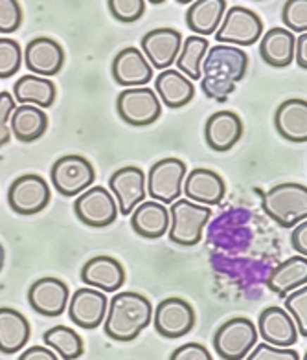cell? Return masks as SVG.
Returning a JSON list of instances; mask_svg holds the SVG:
<instances>
[{
    "mask_svg": "<svg viewBox=\"0 0 307 360\" xmlns=\"http://www.w3.org/2000/svg\"><path fill=\"white\" fill-rule=\"evenodd\" d=\"M249 70V56L230 44L210 46L201 65V89L210 100L223 101L236 90Z\"/></svg>",
    "mask_w": 307,
    "mask_h": 360,
    "instance_id": "cell-1",
    "label": "cell"
},
{
    "mask_svg": "<svg viewBox=\"0 0 307 360\" xmlns=\"http://www.w3.org/2000/svg\"><path fill=\"white\" fill-rule=\"evenodd\" d=\"M153 320L151 302L138 292H118L109 302L104 331L116 342H132Z\"/></svg>",
    "mask_w": 307,
    "mask_h": 360,
    "instance_id": "cell-2",
    "label": "cell"
},
{
    "mask_svg": "<svg viewBox=\"0 0 307 360\" xmlns=\"http://www.w3.org/2000/svg\"><path fill=\"white\" fill-rule=\"evenodd\" d=\"M261 206L280 226H296L307 219V188L298 182H282L263 195Z\"/></svg>",
    "mask_w": 307,
    "mask_h": 360,
    "instance_id": "cell-3",
    "label": "cell"
},
{
    "mask_svg": "<svg viewBox=\"0 0 307 360\" xmlns=\"http://www.w3.org/2000/svg\"><path fill=\"white\" fill-rule=\"evenodd\" d=\"M212 217V210L188 199H177L170 208V241L180 247H195Z\"/></svg>",
    "mask_w": 307,
    "mask_h": 360,
    "instance_id": "cell-4",
    "label": "cell"
},
{
    "mask_svg": "<svg viewBox=\"0 0 307 360\" xmlns=\"http://www.w3.org/2000/svg\"><path fill=\"white\" fill-rule=\"evenodd\" d=\"M263 34V20L245 6H232L223 17L221 26L215 32L219 44L230 46H252Z\"/></svg>",
    "mask_w": 307,
    "mask_h": 360,
    "instance_id": "cell-5",
    "label": "cell"
},
{
    "mask_svg": "<svg viewBox=\"0 0 307 360\" xmlns=\"http://www.w3.org/2000/svg\"><path fill=\"white\" fill-rule=\"evenodd\" d=\"M258 342V329L252 320L236 316L223 323L213 335V349L225 360H242Z\"/></svg>",
    "mask_w": 307,
    "mask_h": 360,
    "instance_id": "cell-6",
    "label": "cell"
},
{
    "mask_svg": "<svg viewBox=\"0 0 307 360\" xmlns=\"http://www.w3.org/2000/svg\"><path fill=\"white\" fill-rule=\"evenodd\" d=\"M50 179L59 195L74 197L94 184L96 171L89 158L81 157V155H66L54 162L52 169H50Z\"/></svg>",
    "mask_w": 307,
    "mask_h": 360,
    "instance_id": "cell-7",
    "label": "cell"
},
{
    "mask_svg": "<svg viewBox=\"0 0 307 360\" xmlns=\"http://www.w3.org/2000/svg\"><path fill=\"white\" fill-rule=\"evenodd\" d=\"M118 116L132 127H146L161 118L162 103L155 90L149 86L125 89L116 100Z\"/></svg>",
    "mask_w": 307,
    "mask_h": 360,
    "instance_id": "cell-8",
    "label": "cell"
},
{
    "mask_svg": "<svg viewBox=\"0 0 307 360\" xmlns=\"http://www.w3.org/2000/svg\"><path fill=\"white\" fill-rule=\"evenodd\" d=\"M188 167L179 158H162L153 164L147 173V193L153 200L162 204L175 202L182 193V182Z\"/></svg>",
    "mask_w": 307,
    "mask_h": 360,
    "instance_id": "cell-9",
    "label": "cell"
},
{
    "mask_svg": "<svg viewBox=\"0 0 307 360\" xmlns=\"http://www.w3.org/2000/svg\"><path fill=\"white\" fill-rule=\"evenodd\" d=\"M74 214L81 223L90 228H105L118 217V204L111 191L104 186H90L89 190L77 195Z\"/></svg>",
    "mask_w": 307,
    "mask_h": 360,
    "instance_id": "cell-10",
    "label": "cell"
},
{
    "mask_svg": "<svg viewBox=\"0 0 307 360\" xmlns=\"http://www.w3.org/2000/svg\"><path fill=\"white\" fill-rule=\"evenodd\" d=\"M50 202V186L41 175L28 173L11 182L8 190V204L15 214L35 215Z\"/></svg>",
    "mask_w": 307,
    "mask_h": 360,
    "instance_id": "cell-11",
    "label": "cell"
},
{
    "mask_svg": "<svg viewBox=\"0 0 307 360\" xmlns=\"http://www.w3.org/2000/svg\"><path fill=\"white\" fill-rule=\"evenodd\" d=\"M153 322L164 338H182L194 329L195 311L186 300L165 298L153 311Z\"/></svg>",
    "mask_w": 307,
    "mask_h": 360,
    "instance_id": "cell-12",
    "label": "cell"
},
{
    "mask_svg": "<svg viewBox=\"0 0 307 360\" xmlns=\"http://www.w3.org/2000/svg\"><path fill=\"white\" fill-rule=\"evenodd\" d=\"M118 210L122 215H131L132 210L146 199V173L138 166H123L116 169L109 179Z\"/></svg>",
    "mask_w": 307,
    "mask_h": 360,
    "instance_id": "cell-13",
    "label": "cell"
},
{
    "mask_svg": "<svg viewBox=\"0 0 307 360\" xmlns=\"http://www.w3.org/2000/svg\"><path fill=\"white\" fill-rule=\"evenodd\" d=\"M70 300V290L59 278H41L33 281L28 289V304L35 313L43 316H61Z\"/></svg>",
    "mask_w": 307,
    "mask_h": 360,
    "instance_id": "cell-14",
    "label": "cell"
},
{
    "mask_svg": "<svg viewBox=\"0 0 307 360\" xmlns=\"http://www.w3.org/2000/svg\"><path fill=\"white\" fill-rule=\"evenodd\" d=\"M182 46V35L173 28H156L147 32L140 41V52L151 63V68L168 70L177 61Z\"/></svg>",
    "mask_w": 307,
    "mask_h": 360,
    "instance_id": "cell-15",
    "label": "cell"
},
{
    "mask_svg": "<svg viewBox=\"0 0 307 360\" xmlns=\"http://www.w3.org/2000/svg\"><path fill=\"white\" fill-rule=\"evenodd\" d=\"M24 65L33 76L52 77L65 65V52L56 39L35 37L24 48Z\"/></svg>",
    "mask_w": 307,
    "mask_h": 360,
    "instance_id": "cell-16",
    "label": "cell"
},
{
    "mask_svg": "<svg viewBox=\"0 0 307 360\" xmlns=\"http://www.w3.org/2000/svg\"><path fill=\"white\" fill-rule=\"evenodd\" d=\"M109 307V300L104 290L94 287H83L74 292L68 300V316L77 327L83 329H96L101 326Z\"/></svg>",
    "mask_w": 307,
    "mask_h": 360,
    "instance_id": "cell-17",
    "label": "cell"
},
{
    "mask_svg": "<svg viewBox=\"0 0 307 360\" xmlns=\"http://www.w3.org/2000/svg\"><path fill=\"white\" fill-rule=\"evenodd\" d=\"M114 81L127 89L146 86L153 79V68L140 52V48L127 46L116 53L113 61Z\"/></svg>",
    "mask_w": 307,
    "mask_h": 360,
    "instance_id": "cell-18",
    "label": "cell"
},
{
    "mask_svg": "<svg viewBox=\"0 0 307 360\" xmlns=\"http://www.w3.org/2000/svg\"><path fill=\"white\" fill-rule=\"evenodd\" d=\"M184 195L188 200L203 206H215L225 199L227 186L219 173L206 167H195L186 173L184 179Z\"/></svg>",
    "mask_w": 307,
    "mask_h": 360,
    "instance_id": "cell-19",
    "label": "cell"
},
{
    "mask_svg": "<svg viewBox=\"0 0 307 360\" xmlns=\"http://www.w3.org/2000/svg\"><path fill=\"white\" fill-rule=\"evenodd\" d=\"M243 136V122L232 110L213 112L204 125V140L212 151L225 153L236 146Z\"/></svg>",
    "mask_w": 307,
    "mask_h": 360,
    "instance_id": "cell-20",
    "label": "cell"
},
{
    "mask_svg": "<svg viewBox=\"0 0 307 360\" xmlns=\"http://www.w3.org/2000/svg\"><path fill=\"white\" fill-rule=\"evenodd\" d=\"M81 281L104 292H116L125 283V270L113 256H94L81 269Z\"/></svg>",
    "mask_w": 307,
    "mask_h": 360,
    "instance_id": "cell-21",
    "label": "cell"
},
{
    "mask_svg": "<svg viewBox=\"0 0 307 360\" xmlns=\"http://www.w3.org/2000/svg\"><path fill=\"white\" fill-rule=\"evenodd\" d=\"M258 329L267 344L278 347H291L298 340V329L294 320L282 307H267L258 318Z\"/></svg>",
    "mask_w": 307,
    "mask_h": 360,
    "instance_id": "cell-22",
    "label": "cell"
},
{
    "mask_svg": "<svg viewBox=\"0 0 307 360\" xmlns=\"http://www.w3.org/2000/svg\"><path fill=\"white\" fill-rule=\"evenodd\" d=\"M275 127L287 142H307V101L293 98L280 103L275 112Z\"/></svg>",
    "mask_w": 307,
    "mask_h": 360,
    "instance_id": "cell-23",
    "label": "cell"
},
{
    "mask_svg": "<svg viewBox=\"0 0 307 360\" xmlns=\"http://www.w3.org/2000/svg\"><path fill=\"white\" fill-rule=\"evenodd\" d=\"M131 228L140 237L161 239L170 228V210L156 200H144L132 210Z\"/></svg>",
    "mask_w": 307,
    "mask_h": 360,
    "instance_id": "cell-24",
    "label": "cell"
},
{
    "mask_svg": "<svg viewBox=\"0 0 307 360\" xmlns=\"http://www.w3.org/2000/svg\"><path fill=\"white\" fill-rule=\"evenodd\" d=\"M32 337L28 318L11 307H0V353H19Z\"/></svg>",
    "mask_w": 307,
    "mask_h": 360,
    "instance_id": "cell-25",
    "label": "cell"
},
{
    "mask_svg": "<svg viewBox=\"0 0 307 360\" xmlns=\"http://www.w3.org/2000/svg\"><path fill=\"white\" fill-rule=\"evenodd\" d=\"M155 92L165 107L180 109L194 100L195 86L184 74L168 68V70H162L155 79Z\"/></svg>",
    "mask_w": 307,
    "mask_h": 360,
    "instance_id": "cell-26",
    "label": "cell"
},
{
    "mask_svg": "<svg viewBox=\"0 0 307 360\" xmlns=\"http://www.w3.org/2000/svg\"><path fill=\"white\" fill-rule=\"evenodd\" d=\"M227 11V0H197L186 11V26L199 37L215 34Z\"/></svg>",
    "mask_w": 307,
    "mask_h": 360,
    "instance_id": "cell-27",
    "label": "cell"
},
{
    "mask_svg": "<svg viewBox=\"0 0 307 360\" xmlns=\"http://www.w3.org/2000/svg\"><path fill=\"white\" fill-rule=\"evenodd\" d=\"M13 98L20 105H35L39 109H46L56 103L57 89L56 83L48 77L23 76L15 81Z\"/></svg>",
    "mask_w": 307,
    "mask_h": 360,
    "instance_id": "cell-28",
    "label": "cell"
},
{
    "mask_svg": "<svg viewBox=\"0 0 307 360\" xmlns=\"http://www.w3.org/2000/svg\"><path fill=\"white\" fill-rule=\"evenodd\" d=\"M294 34L285 28H270L261 37L260 56L267 65L275 68L289 67L294 59Z\"/></svg>",
    "mask_w": 307,
    "mask_h": 360,
    "instance_id": "cell-29",
    "label": "cell"
},
{
    "mask_svg": "<svg viewBox=\"0 0 307 360\" xmlns=\"http://www.w3.org/2000/svg\"><path fill=\"white\" fill-rule=\"evenodd\" d=\"M10 129L19 142H35L46 133L48 116L35 105H19L11 114Z\"/></svg>",
    "mask_w": 307,
    "mask_h": 360,
    "instance_id": "cell-30",
    "label": "cell"
},
{
    "mask_svg": "<svg viewBox=\"0 0 307 360\" xmlns=\"http://www.w3.org/2000/svg\"><path fill=\"white\" fill-rule=\"evenodd\" d=\"M307 283V259L306 256H294L280 263L267 278V287L280 298Z\"/></svg>",
    "mask_w": 307,
    "mask_h": 360,
    "instance_id": "cell-31",
    "label": "cell"
},
{
    "mask_svg": "<svg viewBox=\"0 0 307 360\" xmlns=\"http://www.w3.org/2000/svg\"><path fill=\"white\" fill-rule=\"evenodd\" d=\"M208 39L189 35L180 46V52L175 61L180 74H184L189 81L201 79V65H203V59L208 52Z\"/></svg>",
    "mask_w": 307,
    "mask_h": 360,
    "instance_id": "cell-32",
    "label": "cell"
},
{
    "mask_svg": "<svg viewBox=\"0 0 307 360\" xmlns=\"http://www.w3.org/2000/svg\"><path fill=\"white\" fill-rule=\"evenodd\" d=\"M43 340L59 359L76 360L83 355V338L66 326H54L43 335Z\"/></svg>",
    "mask_w": 307,
    "mask_h": 360,
    "instance_id": "cell-33",
    "label": "cell"
},
{
    "mask_svg": "<svg viewBox=\"0 0 307 360\" xmlns=\"http://www.w3.org/2000/svg\"><path fill=\"white\" fill-rule=\"evenodd\" d=\"M285 309L296 323L298 335L307 337V285L285 294Z\"/></svg>",
    "mask_w": 307,
    "mask_h": 360,
    "instance_id": "cell-34",
    "label": "cell"
},
{
    "mask_svg": "<svg viewBox=\"0 0 307 360\" xmlns=\"http://www.w3.org/2000/svg\"><path fill=\"white\" fill-rule=\"evenodd\" d=\"M23 63L20 44L10 37H0V79L15 76Z\"/></svg>",
    "mask_w": 307,
    "mask_h": 360,
    "instance_id": "cell-35",
    "label": "cell"
},
{
    "mask_svg": "<svg viewBox=\"0 0 307 360\" xmlns=\"http://www.w3.org/2000/svg\"><path fill=\"white\" fill-rule=\"evenodd\" d=\"M282 20L291 34L307 32V2L306 0H287L282 8Z\"/></svg>",
    "mask_w": 307,
    "mask_h": 360,
    "instance_id": "cell-36",
    "label": "cell"
},
{
    "mask_svg": "<svg viewBox=\"0 0 307 360\" xmlns=\"http://www.w3.org/2000/svg\"><path fill=\"white\" fill-rule=\"evenodd\" d=\"M109 10L120 22H137L146 11L144 0H109Z\"/></svg>",
    "mask_w": 307,
    "mask_h": 360,
    "instance_id": "cell-37",
    "label": "cell"
},
{
    "mask_svg": "<svg viewBox=\"0 0 307 360\" xmlns=\"http://www.w3.org/2000/svg\"><path fill=\"white\" fill-rule=\"evenodd\" d=\"M23 24V8L17 0H0V34H13Z\"/></svg>",
    "mask_w": 307,
    "mask_h": 360,
    "instance_id": "cell-38",
    "label": "cell"
},
{
    "mask_svg": "<svg viewBox=\"0 0 307 360\" xmlns=\"http://www.w3.org/2000/svg\"><path fill=\"white\" fill-rule=\"evenodd\" d=\"M249 360H300L294 349H289V347H278L272 346V344H260V346H254L249 355L245 356Z\"/></svg>",
    "mask_w": 307,
    "mask_h": 360,
    "instance_id": "cell-39",
    "label": "cell"
},
{
    "mask_svg": "<svg viewBox=\"0 0 307 360\" xmlns=\"http://www.w3.org/2000/svg\"><path fill=\"white\" fill-rule=\"evenodd\" d=\"M15 110V98L11 92H0V147L11 140L10 118Z\"/></svg>",
    "mask_w": 307,
    "mask_h": 360,
    "instance_id": "cell-40",
    "label": "cell"
},
{
    "mask_svg": "<svg viewBox=\"0 0 307 360\" xmlns=\"http://www.w3.org/2000/svg\"><path fill=\"white\" fill-rule=\"evenodd\" d=\"M171 360H212L210 351L203 346V344H197V342H192V344H184L182 347L175 349L170 356Z\"/></svg>",
    "mask_w": 307,
    "mask_h": 360,
    "instance_id": "cell-41",
    "label": "cell"
},
{
    "mask_svg": "<svg viewBox=\"0 0 307 360\" xmlns=\"http://www.w3.org/2000/svg\"><path fill=\"white\" fill-rule=\"evenodd\" d=\"M291 245H293V248L300 254V256H306L307 254V219L294 226L293 233H291Z\"/></svg>",
    "mask_w": 307,
    "mask_h": 360,
    "instance_id": "cell-42",
    "label": "cell"
},
{
    "mask_svg": "<svg viewBox=\"0 0 307 360\" xmlns=\"http://www.w3.org/2000/svg\"><path fill=\"white\" fill-rule=\"evenodd\" d=\"M59 356L56 355V351L48 349L44 346H33L30 349H26L23 355L19 356V360H57Z\"/></svg>",
    "mask_w": 307,
    "mask_h": 360,
    "instance_id": "cell-43",
    "label": "cell"
},
{
    "mask_svg": "<svg viewBox=\"0 0 307 360\" xmlns=\"http://www.w3.org/2000/svg\"><path fill=\"white\" fill-rule=\"evenodd\" d=\"M300 68H307V35L302 34L294 41V59Z\"/></svg>",
    "mask_w": 307,
    "mask_h": 360,
    "instance_id": "cell-44",
    "label": "cell"
},
{
    "mask_svg": "<svg viewBox=\"0 0 307 360\" xmlns=\"http://www.w3.org/2000/svg\"><path fill=\"white\" fill-rule=\"evenodd\" d=\"M4 261H6V252H4V247H2V243H0V272H2V269H4Z\"/></svg>",
    "mask_w": 307,
    "mask_h": 360,
    "instance_id": "cell-45",
    "label": "cell"
}]
</instances>
